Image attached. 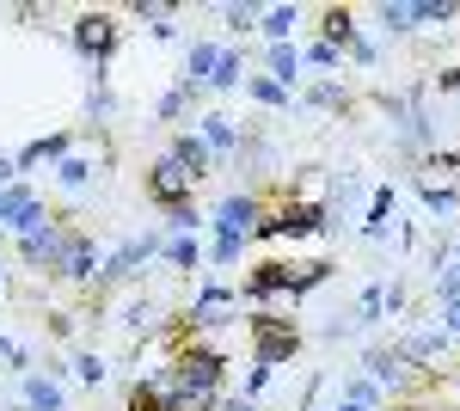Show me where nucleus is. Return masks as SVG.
<instances>
[{
    "label": "nucleus",
    "mask_w": 460,
    "mask_h": 411,
    "mask_svg": "<svg viewBox=\"0 0 460 411\" xmlns=\"http://www.w3.org/2000/svg\"><path fill=\"white\" fill-rule=\"evenodd\" d=\"M301 338H307V332H301L295 319H283V313L258 308L246 319V344H252V362H258V369H283V362H295V356H301Z\"/></svg>",
    "instance_id": "f257e3e1"
},
{
    "label": "nucleus",
    "mask_w": 460,
    "mask_h": 411,
    "mask_svg": "<svg viewBox=\"0 0 460 411\" xmlns=\"http://www.w3.org/2000/svg\"><path fill=\"white\" fill-rule=\"evenodd\" d=\"M332 276V264L325 258H314V264H283V258H270V264H258V271L246 276V301H270V295H307V289H319Z\"/></svg>",
    "instance_id": "f03ea898"
},
{
    "label": "nucleus",
    "mask_w": 460,
    "mask_h": 411,
    "mask_svg": "<svg viewBox=\"0 0 460 411\" xmlns=\"http://www.w3.org/2000/svg\"><path fill=\"white\" fill-rule=\"evenodd\" d=\"M68 43L86 56V62L105 68L111 56H117V43H123V13H111V6H86V13H74Z\"/></svg>",
    "instance_id": "7ed1b4c3"
},
{
    "label": "nucleus",
    "mask_w": 460,
    "mask_h": 411,
    "mask_svg": "<svg viewBox=\"0 0 460 411\" xmlns=\"http://www.w3.org/2000/svg\"><path fill=\"white\" fill-rule=\"evenodd\" d=\"M172 387H184V393H221L227 387V356L209 350V344H178Z\"/></svg>",
    "instance_id": "20e7f679"
},
{
    "label": "nucleus",
    "mask_w": 460,
    "mask_h": 411,
    "mask_svg": "<svg viewBox=\"0 0 460 411\" xmlns=\"http://www.w3.org/2000/svg\"><path fill=\"white\" fill-rule=\"evenodd\" d=\"M142 191H147V203H154L160 215H166V221H172V215H184V209H190V191H197V184L184 178V166H178L172 154H160V160L147 166Z\"/></svg>",
    "instance_id": "39448f33"
},
{
    "label": "nucleus",
    "mask_w": 460,
    "mask_h": 411,
    "mask_svg": "<svg viewBox=\"0 0 460 411\" xmlns=\"http://www.w3.org/2000/svg\"><path fill=\"white\" fill-rule=\"evenodd\" d=\"M172 160L184 166V178H190V184H203V178L215 172L209 141H203V136H190V130H178V136H172Z\"/></svg>",
    "instance_id": "423d86ee"
},
{
    "label": "nucleus",
    "mask_w": 460,
    "mask_h": 411,
    "mask_svg": "<svg viewBox=\"0 0 460 411\" xmlns=\"http://www.w3.org/2000/svg\"><path fill=\"white\" fill-rule=\"evenodd\" d=\"M160 246H166L160 234H142V240H129V246H123V252H117V258L105 264V271H99V282H123V276H136V264H147Z\"/></svg>",
    "instance_id": "0eeeda50"
},
{
    "label": "nucleus",
    "mask_w": 460,
    "mask_h": 411,
    "mask_svg": "<svg viewBox=\"0 0 460 411\" xmlns=\"http://www.w3.org/2000/svg\"><path fill=\"white\" fill-rule=\"evenodd\" d=\"M314 19H319V31H325L332 49H356V6H319Z\"/></svg>",
    "instance_id": "6e6552de"
},
{
    "label": "nucleus",
    "mask_w": 460,
    "mask_h": 411,
    "mask_svg": "<svg viewBox=\"0 0 460 411\" xmlns=\"http://www.w3.org/2000/svg\"><path fill=\"white\" fill-rule=\"evenodd\" d=\"M252 221H258V197H227V203L215 209V234H240V240H252Z\"/></svg>",
    "instance_id": "1a4fd4ad"
},
{
    "label": "nucleus",
    "mask_w": 460,
    "mask_h": 411,
    "mask_svg": "<svg viewBox=\"0 0 460 411\" xmlns=\"http://www.w3.org/2000/svg\"><path fill=\"white\" fill-rule=\"evenodd\" d=\"M197 123H203L209 154H240V130H234V117H227V111H203Z\"/></svg>",
    "instance_id": "9d476101"
},
{
    "label": "nucleus",
    "mask_w": 460,
    "mask_h": 411,
    "mask_svg": "<svg viewBox=\"0 0 460 411\" xmlns=\"http://www.w3.org/2000/svg\"><path fill=\"white\" fill-rule=\"evenodd\" d=\"M68 147H74V136H68V130H56V136L31 141V147H25V154H19V172L43 166V160H68Z\"/></svg>",
    "instance_id": "9b49d317"
},
{
    "label": "nucleus",
    "mask_w": 460,
    "mask_h": 411,
    "mask_svg": "<svg viewBox=\"0 0 460 411\" xmlns=\"http://www.w3.org/2000/svg\"><path fill=\"white\" fill-rule=\"evenodd\" d=\"M301 19H307V13H301V6H277V13H258V31L270 37V43H288V37H295V25H301Z\"/></svg>",
    "instance_id": "f8f14e48"
},
{
    "label": "nucleus",
    "mask_w": 460,
    "mask_h": 411,
    "mask_svg": "<svg viewBox=\"0 0 460 411\" xmlns=\"http://www.w3.org/2000/svg\"><path fill=\"white\" fill-rule=\"evenodd\" d=\"M264 62H270V74H277V86H295V74H301V49H295V43H270V49H264Z\"/></svg>",
    "instance_id": "ddd939ff"
},
{
    "label": "nucleus",
    "mask_w": 460,
    "mask_h": 411,
    "mask_svg": "<svg viewBox=\"0 0 460 411\" xmlns=\"http://www.w3.org/2000/svg\"><path fill=\"white\" fill-rule=\"evenodd\" d=\"M25 411H62V387L49 375H25Z\"/></svg>",
    "instance_id": "4468645a"
},
{
    "label": "nucleus",
    "mask_w": 460,
    "mask_h": 411,
    "mask_svg": "<svg viewBox=\"0 0 460 411\" xmlns=\"http://www.w3.org/2000/svg\"><path fill=\"white\" fill-rule=\"evenodd\" d=\"M332 411H381V387H375V380H350Z\"/></svg>",
    "instance_id": "2eb2a0df"
},
{
    "label": "nucleus",
    "mask_w": 460,
    "mask_h": 411,
    "mask_svg": "<svg viewBox=\"0 0 460 411\" xmlns=\"http://www.w3.org/2000/svg\"><path fill=\"white\" fill-rule=\"evenodd\" d=\"M240 80H246L240 49H221V62H215V74H209V86H203V93H227V86H240Z\"/></svg>",
    "instance_id": "dca6fc26"
},
{
    "label": "nucleus",
    "mask_w": 460,
    "mask_h": 411,
    "mask_svg": "<svg viewBox=\"0 0 460 411\" xmlns=\"http://www.w3.org/2000/svg\"><path fill=\"white\" fill-rule=\"evenodd\" d=\"M387 215H393V184L375 191V203H368V240H381L387 234Z\"/></svg>",
    "instance_id": "f3484780"
},
{
    "label": "nucleus",
    "mask_w": 460,
    "mask_h": 411,
    "mask_svg": "<svg viewBox=\"0 0 460 411\" xmlns=\"http://www.w3.org/2000/svg\"><path fill=\"white\" fill-rule=\"evenodd\" d=\"M160 252H166V258H172L178 271H190V264H197V258H203V246L190 240V234H172V240L160 246Z\"/></svg>",
    "instance_id": "a211bd4d"
},
{
    "label": "nucleus",
    "mask_w": 460,
    "mask_h": 411,
    "mask_svg": "<svg viewBox=\"0 0 460 411\" xmlns=\"http://www.w3.org/2000/svg\"><path fill=\"white\" fill-rule=\"evenodd\" d=\"M129 411H166V393H160L154 380H136V387H129Z\"/></svg>",
    "instance_id": "6ab92c4d"
},
{
    "label": "nucleus",
    "mask_w": 460,
    "mask_h": 411,
    "mask_svg": "<svg viewBox=\"0 0 460 411\" xmlns=\"http://www.w3.org/2000/svg\"><path fill=\"white\" fill-rule=\"evenodd\" d=\"M381 25H387V31H411V25H424V19H418V6H405V0H399V6H381Z\"/></svg>",
    "instance_id": "aec40b11"
},
{
    "label": "nucleus",
    "mask_w": 460,
    "mask_h": 411,
    "mask_svg": "<svg viewBox=\"0 0 460 411\" xmlns=\"http://www.w3.org/2000/svg\"><path fill=\"white\" fill-rule=\"evenodd\" d=\"M240 258H246V240H240V234H215V264H221V271H234Z\"/></svg>",
    "instance_id": "412c9836"
},
{
    "label": "nucleus",
    "mask_w": 460,
    "mask_h": 411,
    "mask_svg": "<svg viewBox=\"0 0 460 411\" xmlns=\"http://www.w3.org/2000/svg\"><path fill=\"white\" fill-rule=\"evenodd\" d=\"M197 99V86H184V80H178L172 93H166V99H160V117H166V123H172V117H184V104Z\"/></svg>",
    "instance_id": "4be33fe9"
},
{
    "label": "nucleus",
    "mask_w": 460,
    "mask_h": 411,
    "mask_svg": "<svg viewBox=\"0 0 460 411\" xmlns=\"http://www.w3.org/2000/svg\"><path fill=\"white\" fill-rule=\"evenodd\" d=\"M301 62H314V68H344V49H332V43H314V49H301Z\"/></svg>",
    "instance_id": "5701e85b"
},
{
    "label": "nucleus",
    "mask_w": 460,
    "mask_h": 411,
    "mask_svg": "<svg viewBox=\"0 0 460 411\" xmlns=\"http://www.w3.org/2000/svg\"><path fill=\"white\" fill-rule=\"evenodd\" d=\"M424 203L436 209V215H448V209H455L460 197H455V191H442V184H424Z\"/></svg>",
    "instance_id": "b1692460"
},
{
    "label": "nucleus",
    "mask_w": 460,
    "mask_h": 411,
    "mask_svg": "<svg viewBox=\"0 0 460 411\" xmlns=\"http://www.w3.org/2000/svg\"><path fill=\"white\" fill-rule=\"evenodd\" d=\"M252 99H264V104H288V93L277 86V80H252Z\"/></svg>",
    "instance_id": "393cba45"
},
{
    "label": "nucleus",
    "mask_w": 460,
    "mask_h": 411,
    "mask_svg": "<svg viewBox=\"0 0 460 411\" xmlns=\"http://www.w3.org/2000/svg\"><path fill=\"white\" fill-rule=\"evenodd\" d=\"M93 178V160H62V184H86Z\"/></svg>",
    "instance_id": "a878e982"
},
{
    "label": "nucleus",
    "mask_w": 460,
    "mask_h": 411,
    "mask_svg": "<svg viewBox=\"0 0 460 411\" xmlns=\"http://www.w3.org/2000/svg\"><path fill=\"white\" fill-rule=\"evenodd\" d=\"M307 104H332V111H338V104H350V99H344V86H314Z\"/></svg>",
    "instance_id": "bb28decb"
},
{
    "label": "nucleus",
    "mask_w": 460,
    "mask_h": 411,
    "mask_svg": "<svg viewBox=\"0 0 460 411\" xmlns=\"http://www.w3.org/2000/svg\"><path fill=\"white\" fill-rule=\"evenodd\" d=\"M74 369H80V380H86V387H99V380H105V362H99V356H80Z\"/></svg>",
    "instance_id": "cd10ccee"
},
{
    "label": "nucleus",
    "mask_w": 460,
    "mask_h": 411,
    "mask_svg": "<svg viewBox=\"0 0 460 411\" xmlns=\"http://www.w3.org/2000/svg\"><path fill=\"white\" fill-rule=\"evenodd\" d=\"M227 25H234V31H246V25H258V6H227Z\"/></svg>",
    "instance_id": "c85d7f7f"
},
{
    "label": "nucleus",
    "mask_w": 460,
    "mask_h": 411,
    "mask_svg": "<svg viewBox=\"0 0 460 411\" xmlns=\"http://www.w3.org/2000/svg\"><path fill=\"white\" fill-rule=\"evenodd\" d=\"M0 362H13V369H25V350H19L13 338H0Z\"/></svg>",
    "instance_id": "c756f323"
},
{
    "label": "nucleus",
    "mask_w": 460,
    "mask_h": 411,
    "mask_svg": "<svg viewBox=\"0 0 460 411\" xmlns=\"http://www.w3.org/2000/svg\"><path fill=\"white\" fill-rule=\"evenodd\" d=\"M13 178H19V160H6V154H0V191H6Z\"/></svg>",
    "instance_id": "7c9ffc66"
},
{
    "label": "nucleus",
    "mask_w": 460,
    "mask_h": 411,
    "mask_svg": "<svg viewBox=\"0 0 460 411\" xmlns=\"http://www.w3.org/2000/svg\"><path fill=\"white\" fill-rule=\"evenodd\" d=\"M455 86H460V68H448L442 74V93H455Z\"/></svg>",
    "instance_id": "2f4dec72"
}]
</instances>
